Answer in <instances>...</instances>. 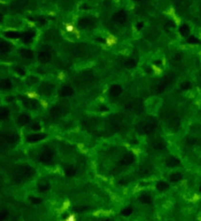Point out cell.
I'll list each match as a JSON object with an SVG mask.
<instances>
[{
    "label": "cell",
    "mask_w": 201,
    "mask_h": 221,
    "mask_svg": "<svg viewBox=\"0 0 201 221\" xmlns=\"http://www.w3.org/2000/svg\"><path fill=\"white\" fill-rule=\"evenodd\" d=\"M52 59V53L49 49H42L39 53H38V61H40L41 64H46Z\"/></svg>",
    "instance_id": "5"
},
{
    "label": "cell",
    "mask_w": 201,
    "mask_h": 221,
    "mask_svg": "<svg viewBox=\"0 0 201 221\" xmlns=\"http://www.w3.org/2000/svg\"><path fill=\"white\" fill-rule=\"evenodd\" d=\"M46 135L44 133H37V134H32V135H29L27 138H26V141L27 143H37V141H40V140L44 139Z\"/></svg>",
    "instance_id": "11"
},
{
    "label": "cell",
    "mask_w": 201,
    "mask_h": 221,
    "mask_svg": "<svg viewBox=\"0 0 201 221\" xmlns=\"http://www.w3.org/2000/svg\"><path fill=\"white\" fill-rule=\"evenodd\" d=\"M65 173H66L67 177H72L75 175V168H74V166H72V165H69V166H67Z\"/></svg>",
    "instance_id": "34"
},
{
    "label": "cell",
    "mask_w": 201,
    "mask_h": 221,
    "mask_svg": "<svg viewBox=\"0 0 201 221\" xmlns=\"http://www.w3.org/2000/svg\"><path fill=\"white\" fill-rule=\"evenodd\" d=\"M9 115H10V112H9L8 108H7V107H1V109H0V115H1V119L2 120L8 119Z\"/></svg>",
    "instance_id": "33"
},
{
    "label": "cell",
    "mask_w": 201,
    "mask_h": 221,
    "mask_svg": "<svg viewBox=\"0 0 201 221\" xmlns=\"http://www.w3.org/2000/svg\"><path fill=\"white\" fill-rule=\"evenodd\" d=\"M97 41H100V42H103V39H101V38H97Z\"/></svg>",
    "instance_id": "45"
},
{
    "label": "cell",
    "mask_w": 201,
    "mask_h": 221,
    "mask_svg": "<svg viewBox=\"0 0 201 221\" xmlns=\"http://www.w3.org/2000/svg\"><path fill=\"white\" fill-rule=\"evenodd\" d=\"M182 178H183V175H182L181 173H174V174H172V175L170 176V181L177 182V181L182 180Z\"/></svg>",
    "instance_id": "31"
},
{
    "label": "cell",
    "mask_w": 201,
    "mask_h": 221,
    "mask_svg": "<svg viewBox=\"0 0 201 221\" xmlns=\"http://www.w3.org/2000/svg\"><path fill=\"white\" fill-rule=\"evenodd\" d=\"M41 91L44 92V93H51V92L53 91V85L49 84V83H46V84H44V85L42 86Z\"/></svg>",
    "instance_id": "35"
},
{
    "label": "cell",
    "mask_w": 201,
    "mask_h": 221,
    "mask_svg": "<svg viewBox=\"0 0 201 221\" xmlns=\"http://www.w3.org/2000/svg\"><path fill=\"white\" fill-rule=\"evenodd\" d=\"M139 201L146 205L151 204V202H152V194L150 192H142L139 196Z\"/></svg>",
    "instance_id": "14"
},
{
    "label": "cell",
    "mask_w": 201,
    "mask_h": 221,
    "mask_svg": "<svg viewBox=\"0 0 201 221\" xmlns=\"http://www.w3.org/2000/svg\"><path fill=\"white\" fill-rule=\"evenodd\" d=\"M142 102L140 100H132L126 106V108L132 113H139L140 111H142Z\"/></svg>",
    "instance_id": "8"
},
{
    "label": "cell",
    "mask_w": 201,
    "mask_h": 221,
    "mask_svg": "<svg viewBox=\"0 0 201 221\" xmlns=\"http://www.w3.org/2000/svg\"><path fill=\"white\" fill-rule=\"evenodd\" d=\"M91 25H93V20H90L89 17H82L78 20L76 27H78V29H87L89 28Z\"/></svg>",
    "instance_id": "10"
},
{
    "label": "cell",
    "mask_w": 201,
    "mask_h": 221,
    "mask_svg": "<svg viewBox=\"0 0 201 221\" xmlns=\"http://www.w3.org/2000/svg\"><path fill=\"white\" fill-rule=\"evenodd\" d=\"M200 191H201V186H200Z\"/></svg>",
    "instance_id": "49"
},
{
    "label": "cell",
    "mask_w": 201,
    "mask_h": 221,
    "mask_svg": "<svg viewBox=\"0 0 201 221\" xmlns=\"http://www.w3.org/2000/svg\"><path fill=\"white\" fill-rule=\"evenodd\" d=\"M73 93H74L73 87L70 85L62 86V90H60V95H62V96H71V95H73Z\"/></svg>",
    "instance_id": "20"
},
{
    "label": "cell",
    "mask_w": 201,
    "mask_h": 221,
    "mask_svg": "<svg viewBox=\"0 0 201 221\" xmlns=\"http://www.w3.org/2000/svg\"><path fill=\"white\" fill-rule=\"evenodd\" d=\"M157 127V122L154 118H148V119L141 123V125L139 127V132L143 135H150L152 134L153 132L156 130Z\"/></svg>",
    "instance_id": "2"
},
{
    "label": "cell",
    "mask_w": 201,
    "mask_h": 221,
    "mask_svg": "<svg viewBox=\"0 0 201 221\" xmlns=\"http://www.w3.org/2000/svg\"><path fill=\"white\" fill-rule=\"evenodd\" d=\"M172 81L173 79L171 77H164V79H161L159 81L156 83V85H155V92L156 93H161V92H164L167 87L172 84Z\"/></svg>",
    "instance_id": "3"
},
{
    "label": "cell",
    "mask_w": 201,
    "mask_h": 221,
    "mask_svg": "<svg viewBox=\"0 0 201 221\" xmlns=\"http://www.w3.org/2000/svg\"><path fill=\"white\" fill-rule=\"evenodd\" d=\"M29 121H30V115H27V113H22L17 118V124L18 125H26V124L29 123Z\"/></svg>",
    "instance_id": "16"
},
{
    "label": "cell",
    "mask_w": 201,
    "mask_h": 221,
    "mask_svg": "<svg viewBox=\"0 0 201 221\" xmlns=\"http://www.w3.org/2000/svg\"><path fill=\"white\" fill-rule=\"evenodd\" d=\"M100 110H102V111L108 110V107H101V109H100Z\"/></svg>",
    "instance_id": "44"
},
{
    "label": "cell",
    "mask_w": 201,
    "mask_h": 221,
    "mask_svg": "<svg viewBox=\"0 0 201 221\" xmlns=\"http://www.w3.org/2000/svg\"><path fill=\"white\" fill-rule=\"evenodd\" d=\"M32 33H28V31H26V33H23L21 35V40L24 42V43H31L32 42Z\"/></svg>",
    "instance_id": "21"
},
{
    "label": "cell",
    "mask_w": 201,
    "mask_h": 221,
    "mask_svg": "<svg viewBox=\"0 0 201 221\" xmlns=\"http://www.w3.org/2000/svg\"><path fill=\"white\" fill-rule=\"evenodd\" d=\"M49 183L46 180H41L37 184V190L39 192L44 193L46 192V191H49Z\"/></svg>",
    "instance_id": "17"
},
{
    "label": "cell",
    "mask_w": 201,
    "mask_h": 221,
    "mask_svg": "<svg viewBox=\"0 0 201 221\" xmlns=\"http://www.w3.org/2000/svg\"><path fill=\"white\" fill-rule=\"evenodd\" d=\"M125 66L127 68H135L137 66V59L135 58H128L127 61H125Z\"/></svg>",
    "instance_id": "32"
},
{
    "label": "cell",
    "mask_w": 201,
    "mask_h": 221,
    "mask_svg": "<svg viewBox=\"0 0 201 221\" xmlns=\"http://www.w3.org/2000/svg\"><path fill=\"white\" fill-rule=\"evenodd\" d=\"M174 4L179 9H186L189 4V0H174Z\"/></svg>",
    "instance_id": "26"
},
{
    "label": "cell",
    "mask_w": 201,
    "mask_h": 221,
    "mask_svg": "<svg viewBox=\"0 0 201 221\" xmlns=\"http://www.w3.org/2000/svg\"><path fill=\"white\" fill-rule=\"evenodd\" d=\"M111 128L113 130V132H119L124 128V122L122 120H113L111 123Z\"/></svg>",
    "instance_id": "15"
},
{
    "label": "cell",
    "mask_w": 201,
    "mask_h": 221,
    "mask_svg": "<svg viewBox=\"0 0 201 221\" xmlns=\"http://www.w3.org/2000/svg\"><path fill=\"white\" fill-rule=\"evenodd\" d=\"M179 31H180V33L182 35V36L186 37V36H187V35L190 33V28L188 27V25L183 24V25H181V26H180V28H179Z\"/></svg>",
    "instance_id": "27"
},
{
    "label": "cell",
    "mask_w": 201,
    "mask_h": 221,
    "mask_svg": "<svg viewBox=\"0 0 201 221\" xmlns=\"http://www.w3.org/2000/svg\"><path fill=\"white\" fill-rule=\"evenodd\" d=\"M13 86L12 84V81L10 80V79H2L1 80V90H10L11 87Z\"/></svg>",
    "instance_id": "23"
},
{
    "label": "cell",
    "mask_w": 201,
    "mask_h": 221,
    "mask_svg": "<svg viewBox=\"0 0 201 221\" xmlns=\"http://www.w3.org/2000/svg\"><path fill=\"white\" fill-rule=\"evenodd\" d=\"M166 164H167V166H169V167H175V166H177V165L180 164V160H179L177 158L171 156V158H169L168 160L166 161Z\"/></svg>",
    "instance_id": "24"
},
{
    "label": "cell",
    "mask_w": 201,
    "mask_h": 221,
    "mask_svg": "<svg viewBox=\"0 0 201 221\" xmlns=\"http://www.w3.org/2000/svg\"><path fill=\"white\" fill-rule=\"evenodd\" d=\"M38 106H39V102H36L35 99H28L27 102H26V107L29 108V109H37Z\"/></svg>",
    "instance_id": "30"
},
{
    "label": "cell",
    "mask_w": 201,
    "mask_h": 221,
    "mask_svg": "<svg viewBox=\"0 0 201 221\" xmlns=\"http://www.w3.org/2000/svg\"><path fill=\"white\" fill-rule=\"evenodd\" d=\"M0 219H1V220H5V219H7V211H5V210H2V211H1Z\"/></svg>",
    "instance_id": "42"
},
{
    "label": "cell",
    "mask_w": 201,
    "mask_h": 221,
    "mask_svg": "<svg viewBox=\"0 0 201 221\" xmlns=\"http://www.w3.org/2000/svg\"><path fill=\"white\" fill-rule=\"evenodd\" d=\"M30 201L32 202L33 204H40V203L42 202V200L41 198H39V197H31Z\"/></svg>",
    "instance_id": "41"
},
{
    "label": "cell",
    "mask_w": 201,
    "mask_h": 221,
    "mask_svg": "<svg viewBox=\"0 0 201 221\" xmlns=\"http://www.w3.org/2000/svg\"><path fill=\"white\" fill-rule=\"evenodd\" d=\"M13 49L11 43H9L8 41H1V52L2 53H8Z\"/></svg>",
    "instance_id": "25"
},
{
    "label": "cell",
    "mask_w": 201,
    "mask_h": 221,
    "mask_svg": "<svg viewBox=\"0 0 201 221\" xmlns=\"http://www.w3.org/2000/svg\"><path fill=\"white\" fill-rule=\"evenodd\" d=\"M64 112H65V107L62 106H55L51 109V115L54 118L60 117V115H64Z\"/></svg>",
    "instance_id": "13"
},
{
    "label": "cell",
    "mask_w": 201,
    "mask_h": 221,
    "mask_svg": "<svg viewBox=\"0 0 201 221\" xmlns=\"http://www.w3.org/2000/svg\"><path fill=\"white\" fill-rule=\"evenodd\" d=\"M40 128H41V126H40V124H39L38 122L32 123V125H31V130H33V131H40Z\"/></svg>",
    "instance_id": "40"
},
{
    "label": "cell",
    "mask_w": 201,
    "mask_h": 221,
    "mask_svg": "<svg viewBox=\"0 0 201 221\" xmlns=\"http://www.w3.org/2000/svg\"><path fill=\"white\" fill-rule=\"evenodd\" d=\"M156 189L158 191H166L169 189V184L166 181H158L156 183Z\"/></svg>",
    "instance_id": "28"
},
{
    "label": "cell",
    "mask_w": 201,
    "mask_h": 221,
    "mask_svg": "<svg viewBox=\"0 0 201 221\" xmlns=\"http://www.w3.org/2000/svg\"><path fill=\"white\" fill-rule=\"evenodd\" d=\"M20 53H21L22 56H23L24 58H26V59H32L33 58V52L31 51V50L23 49L20 51Z\"/></svg>",
    "instance_id": "22"
},
{
    "label": "cell",
    "mask_w": 201,
    "mask_h": 221,
    "mask_svg": "<svg viewBox=\"0 0 201 221\" xmlns=\"http://www.w3.org/2000/svg\"><path fill=\"white\" fill-rule=\"evenodd\" d=\"M17 140H18V137L15 133H9L5 135V141L9 145H14L17 143Z\"/></svg>",
    "instance_id": "18"
},
{
    "label": "cell",
    "mask_w": 201,
    "mask_h": 221,
    "mask_svg": "<svg viewBox=\"0 0 201 221\" xmlns=\"http://www.w3.org/2000/svg\"><path fill=\"white\" fill-rule=\"evenodd\" d=\"M120 213H122L123 216H129V215H131V213H133V209H132V207H126V208H124Z\"/></svg>",
    "instance_id": "36"
},
{
    "label": "cell",
    "mask_w": 201,
    "mask_h": 221,
    "mask_svg": "<svg viewBox=\"0 0 201 221\" xmlns=\"http://www.w3.org/2000/svg\"><path fill=\"white\" fill-rule=\"evenodd\" d=\"M55 156V151L52 148H46L40 153V161L43 163H51Z\"/></svg>",
    "instance_id": "4"
},
{
    "label": "cell",
    "mask_w": 201,
    "mask_h": 221,
    "mask_svg": "<svg viewBox=\"0 0 201 221\" xmlns=\"http://www.w3.org/2000/svg\"><path fill=\"white\" fill-rule=\"evenodd\" d=\"M169 124H170V127H171L172 130H174V131L179 130L181 126L180 118H179L177 115H172V117L170 118V120H169Z\"/></svg>",
    "instance_id": "12"
},
{
    "label": "cell",
    "mask_w": 201,
    "mask_h": 221,
    "mask_svg": "<svg viewBox=\"0 0 201 221\" xmlns=\"http://www.w3.org/2000/svg\"><path fill=\"white\" fill-rule=\"evenodd\" d=\"M127 20H128L127 13L125 12L124 10H119V11H117V12H116L114 15H113V20H114V22L117 25L126 24Z\"/></svg>",
    "instance_id": "6"
},
{
    "label": "cell",
    "mask_w": 201,
    "mask_h": 221,
    "mask_svg": "<svg viewBox=\"0 0 201 221\" xmlns=\"http://www.w3.org/2000/svg\"><path fill=\"white\" fill-rule=\"evenodd\" d=\"M4 37L9 38V39H17V38H21V33H18L17 31H11L9 30L4 33Z\"/></svg>",
    "instance_id": "29"
},
{
    "label": "cell",
    "mask_w": 201,
    "mask_h": 221,
    "mask_svg": "<svg viewBox=\"0 0 201 221\" xmlns=\"http://www.w3.org/2000/svg\"><path fill=\"white\" fill-rule=\"evenodd\" d=\"M148 147H150V149H151L152 151L159 152L166 148V145H164V141L162 139H158V138H157V139L152 140V141L150 143V145H148Z\"/></svg>",
    "instance_id": "7"
},
{
    "label": "cell",
    "mask_w": 201,
    "mask_h": 221,
    "mask_svg": "<svg viewBox=\"0 0 201 221\" xmlns=\"http://www.w3.org/2000/svg\"><path fill=\"white\" fill-rule=\"evenodd\" d=\"M15 72H16L18 76H25V70L23 69V68H21V67H15Z\"/></svg>",
    "instance_id": "39"
},
{
    "label": "cell",
    "mask_w": 201,
    "mask_h": 221,
    "mask_svg": "<svg viewBox=\"0 0 201 221\" xmlns=\"http://www.w3.org/2000/svg\"><path fill=\"white\" fill-rule=\"evenodd\" d=\"M190 86H192L190 82H189V81H184L183 83H182V84H181L180 89L182 91H186V90H188V89H190Z\"/></svg>",
    "instance_id": "37"
},
{
    "label": "cell",
    "mask_w": 201,
    "mask_h": 221,
    "mask_svg": "<svg viewBox=\"0 0 201 221\" xmlns=\"http://www.w3.org/2000/svg\"><path fill=\"white\" fill-rule=\"evenodd\" d=\"M200 81H201V74H200Z\"/></svg>",
    "instance_id": "48"
},
{
    "label": "cell",
    "mask_w": 201,
    "mask_h": 221,
    "mask_svg": "<svg viewBox=\"0 0 201 221\" xmlns=\"http://www.w3.org/2000/svg\"><path fill=\"white\" fill-rule=\"evenodd\" d=\"M123 92V89H122V86L120 85H117V84H114V85H112L110 87V90H109V93L110 95L112 96H118L120 93Z\"/></svg>",
    "instance_id": "19"
},
{
    "label": "cell",
    "mask_w": 201,
    "mask_h": 221,
    "mask_svg": "<svg viewBox=\"0 0 201 221\" xmlns=\"http://www.w3.org/2000/svg\"><path fill=\"white\" fill-rule=\"evenodd\" d=\"M133 1H135V2H141V1H143V0H133Z\"/></svg>",
    "instance_id": "47"
},
{
    "label": "cell",
    "mask_w": 201,
    "mask_h": 221,
    "mask_svg": "<svg viewBox=\"0 0 201 221\" xmlns=\"http://www.w3.org/2000/svg\"><path fill=\"white\" fill-rule=\"evenodd\" d=\"M187 42L188 43H190V44H198L200 41H199V39L198 38H196V37H189L188 39H187Z\"/></svg>",
    "instance_id": "38"
},
{
    "label": "cell",
    "mask_w": 201,
    "mask_h": 221,
    "mask_svg": "<svg viewBox=\"0 0 201 221\" xmlns=\"http://www.w3.org/2000/svg\"><path fill=\"white\" fill-rule=\"evenodd\" d=\"M188 145H190V146L195 145V139H188Z\"/></svg>",
    "instance_id": "43"
},
{
    "label": "cell",
    "mask_w": 201,
    "mask_h": 221,
    "mask_svg": "<svg viewBox=\"0 0 201 221\" xmlns=\"http://www.w3.org/2000/svg\"><path fill=\"white\" fill-rule=\"evenodd\" d=\"M200 12H201V7H200Z\"/></svg>",
    "instance_id": "50"
},
{
    "label": "cell",
    "mask_w": 201,
    "mask_h": 221,
    "mask_svg": "<svg viewBox=\"0 0 201 221\" xmlns=\"http://www.w3.org/2000/svg\"><path fill=\"white\" fill-rule=\"evenodd\" d=\"M33 175V169L29 165H18L13 171V178L17 182L27 180Z\"/></svg>",
    "instance_id": "1"
},
{
    "label": "cell",
    "mask_w": 201,
    "mask_h": 221,
    "mask_svg": "<svg viewBox=\"0 0 201 221\" xmlns=\"http://www.w3.org/2000/svg\"><path fill=\"white\" fill-rule=\"evenodd\" d=\"M142 26H143V24H142V23H141V24H138V28H140V27H142Z\"/></svg>",
    "instance_id": "46"
},
{
    "label": "cell",
    "mask_w": 201,
    "mask_h": 221,
    "mask_svg": "<svg viewBox=\"0 0 201 221\" xmlns=\"http://www.w3.org/2000/svg\"><path fill=\"white\" fill-rule=\"evenodd\" d=\"M135 156L132 154V153H126V154H124L122 158H120V161H119V163L122 166H129V165H131L132 163H135Z\"/></svg>",
    "instance_id": "9"
}]
</instances>
